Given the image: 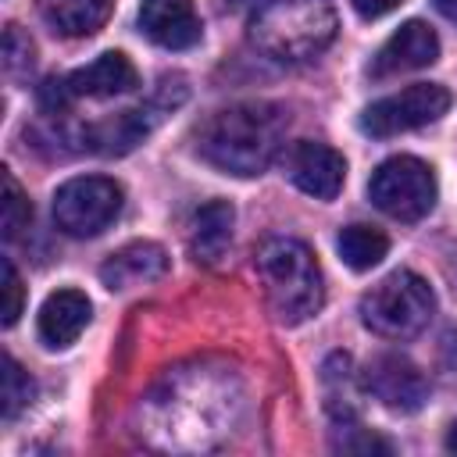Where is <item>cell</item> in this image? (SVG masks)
I'll list each match as a JSON object with an SVG mask.
<instances>
[{
  "label": "cell",
  "instance_id": "8fae6325",
  "mask_svg": "<svg viewBox=\"0 0 457 457\" xmlns=\"http://www.w3.org/2000/svg\"><path fill=\"white\" fill-rule=\"evenodd\" d=\"M439 57V36L432 32V25L425 21H403L371 57V79H389L400 71H418L428 68Z\"/></svg>",
  "mask_w": 457,
  "mask_h": 457
},
{
  "label": "cell",
  "instance_id": "484cf974",
  "mask_svg": "<svg viewBox=\"0 0 457 457\" xmlns=\"http://www.w3.org/2000/svg\"><path fill=\"white\" fill-rule=\"evenodd\" d=\"M446 450H453L457 453V421L450 425V432H446Z\"/></svg>",
  "mask_w": 457,
  "mask_h": 457
},
{
  "label": "cell",
  "instance_id": "9c48e42d",
  "mask_svg": "<svg viewBox=\"0 0 457 457\" xmlns=\"http://www.w3.org/2000/svg\"><path fill=\"white\" fill-rule=\"evenodd\" d=\"M364 389L382 407L400 411V414H414L428 400V378L418 371V364H411L400 353H378L364 368Z\"/></svg>",
  "mask_w": 457,
  "mask_h": 457
},
{
  "label": "cell",
  "instance_id": "e0dca14e",
  "mask_svg": "<svg viewBox=\"0 0 457 457\" xmlns=\"http://www.w3.org/2000/svg\"><path fill=\"white\" fill-rule=\"evenodd\" d=\"M114 11V0H43V18L57 36H93Z\"/></svg>",
  "mask_w": 457,
  "mask_h": 457
},
{
  "label": "cell",
  "instance_id": "7402d4cb",
  "mask_svg": "<svg viewBox=\"0 0 457 457\" xmlns=\"http://www.w3.org/2000/svg\"><path fill=\"white\" fill-rule=\"evenodd\" d=\"M21 303H25V286H21V275L18 268L4 257V325H14L18 314H21Z\"/></svg>",
  "mask_w": 457,
  "mask_h": 457
},
{
  "label": "cell",
  "instance_id": "2e32d148",
  "mask_svg": "<svg viewBox=\"0 0 457 457\" xmlns=\"http://www.w3.org/2000/svg\"><path fill=\"white\" fill-rule=\"evenodd\" d=\"M232 221L236 211L228 200H207L189 225V253L200 264H218L232 243Z\"/></svg>",
  "mask_w": 457,
  "mask_h": 457
},
{
  "label": "cell",
  "instance_id": "7a4b0ae2",
  "mask_svg": "<svg viewBox=\"0 0 457 457\" xmlns=\"http://www.w3.org/2000/svg\"><path fill=\"white\" fill-rule=\"evenodd\" d=\"M253 268L264 286V300L282 325H300L321 311L325 303L321 268L307 243L293 236H271L257 246Z\"/></svg>",
  "mask_w": 457,
  "mask_h": 457
},
{
  "label": "cell",
  "instance_id": "30bf717a",
  "mask_svg": "<svg viewBox=\"0 0 457 457\" xmlns=\"http://www.w3.org/2000/svg\"><path fill=\"white\" fill-rule=\"evenodd\" d=\"M282 168H286V179L314 200H336L343 189V179H346L343 154L325 143H311V139L293 143Z\"/></svg>",
  "mask_w": 457,
  "mask_h": 457
},
{
  "label": "cell",
  "instance_id": "4fadbf2b",
  "mask_svg": "<svg viewBox=\"0 0 457 457\" xmlns=\"http://www.w3.org/2000/svg\"><path fill=\"white\" fill-rule=\"evenodd\" d=\"M139 86V71L136 64L118 54V50H107L100 54L96 61H89L86 68H75L68 79H64V89L71 100H107V96H118V93H129Z\"/></svg>",
  "mask_w": 457,
  "mask_h": 457
},
{
  "label": "cell",
  "instance_id": "277c9868",
  "mask_svg": "<svg viewBox=\"0 0 457 457\" xmlns=\"http://www.w3.org/2000/svg\"><path fill=\"white\" fill-rule=\"evenodd\" d=\"M436 314V293L407 268L386 275L361 296L364 325L382 339H414Z\"/></svg>",
  "mask_w": 457,
  "mask_h": 457
},
{
  "label": "cell",
  "instance_id": "5bb4252c",
  "mask_svg": "<svg viewBox=\"0 0 457 457\" xmlns=\"http://www.w3.org/2000/svg\"><path fill=\"white\" fill-rule=\"evenodd\" d=\"M89 318H93V303H89L86 293H79V289H57L39 307V339L50 350H64V346H71L82 336V328L89 325Z\"/></svg>",
  "mask_w": 457,
  "mask_h": 457
},
{
  "label": "cell",
  "instance_id": "ac0fdd59",
  "mask_svg": "<svg viewBox=\"0 0 457 457\" xmlns=\"http://www.w3.org/2000/svg\"><path fill=\"white\" fill-rule=\"evenodd\" d=\"M336 246H339V257H343L346 268L368 271V268H375V264L386 257L389 239H386V232H378V228H371V225H346V228L339 232Z\"/></svg>",
  "mask_w": 457,
  "mask_h": 457
},
{
  "label": "cell",
  "instance_id": "603a6c76",
  "mask_svg": "<svg viewBox=\"0 0 457 457\" xmlns=\"http://www.w3.org/2000/svg\"><path fill=\"white\" fill-rule=\"evenodd\" d=\"M353 4V11L361 14V18H382V14H389V11H396L403 0H350Z\"/></svg>",
  "mask_w": 457,
  "mask_h": 457
},
{
  "label": "cell",
  "instance_id": "52a82bcc",
  "mask_svg": "<svg viewBox=\"0 0 457 457\" xmlns=\"http://www.w3.org/2000/svg\"><path fill=\"white\" fill-rule=\"evenodd\" d=\"M453 96L446 86L439 82H414L400 93H389L375 104L364 107L361 114V129L375 139H386V136H400V132H411V129H421V125H432L439 121L446 111H450Z\"/></svg>",
  "mask_w": 457,
  "mask_h": 457
},
{
  "label": "cell",
  "instance_id": "3957f363",
  "mask_svg": "<svg viewBox=\"0 0 457 457\" xmlns=\"http://www.w3.org/2000/svg\"><path fill=\"white\" fill-rule=\"evenodd\" d=\"M332 0H261L250 14V43L286 64L318 57L336 39Z\"/></svg>",
  "mask_w": 457,
  "mask_h": 457
},
{
  "label": "cell",
  "instance_id": "5b68a950",
  "mask_svg": "<svg viewBox=\"0 0 457 457\" xmlns=\"http://www.w3.org/2000/svg\"><path fill=\"white\" fill-rule=\"evenodd\" d=\"M436 175L418 157H389L368 179L371 204L396 221H421L436 207Z\"/></svg>",
  "mask_w": 457,
  "mask_h": 457
},
{
  "label": "cell",
  "instance_id": "8992f818",
  "mask_svg": "<svg viewBox=\"0 0 457 457\" xmlns=\"http://www.w3.org/2000/svg\"><path fill=\"white\" fill-rule=\"evenodd\" d=\"M118 214H121V186L107 175H79L54 193V221L64 236L75 239L100 236Z\"/></svg>",
  "mask_w": 457,
  "mask_h": 457
},
{
  "label": "cell",
  "instance_id": "9a60e30c",
  "mask_svg": "<svg viewBox=\"0 0 457 457\" xmlns=\"http://www.w3.org/2000/svg\"><path fill=\"white\" fill-rule=\"evenodd\" d=\"M164 271H168V253H164V246L139 239V243L121 246L118 253H111V257L100 264V282H104L111 293H121V289L154 282V278H161Z\"/></svg>",
  "mask_w": 457,
  "mask_h": 457
},
{
  "label": "cell",
  "instance_id": "d6986e66",
  "mask_svg": "<svg viewBox=\"0 0 457 457\" xmlns=\"http://www.w3.org/2000/svg\"><path fill=\"white\" fill-rule=\"evenodd\" d=\"M32 221V204L25 196V189L18 186V179L11 171H4V236L18 239Z\"/></svg>",
  "mask_w": 457,
  "mask_h": 457
},
{
  "label": "cell",
  "instance_id": "44dd1931",
  "mask_svg": "<svg viewBox=\"0 0 457 457\" xmlns=\"http://www.w3.org/2000/svg\"><path fill=\"white\" fill-rule=\"evenodd\" d=\"M4 68L11 75L21 68H32V43L18 25H7V32H4Z\"/></svg>",
  "mask_w": 457,
  "mask_h": 457
},
{
  "label": "cell",
  "instance_id": "ba28073f",
  "mask_svg": "<svg viewBox=\"0 0 457 457\" xmlns=\"http://www.w3.org/2000/svg\"><path fill=\"white\" fill-rule=\"evenodd\" d=\"M182 96H186V93H175V96H171V93H168V82H164V89H161L146 107H129V111H121V114L107 118V121H93L89 129L79 132V143H82V150L104 154V157H111V154H129L136 143H143V139L154 132V125L164 118V111H171Z\"/></svg>",
  "mask_w": 457,
  "mask_h": 457
},
{
  "label": "cell",
  "instance_id": "6da1fadb",
  "mask_svg": "<svg viewBox=\"0 0 457 457\" xmlns=\"http://www.w3.org/2000/svg\"><path fill=\"white\" fill-rule=\"evenodd\" d=\"M282 132L286 114L275 104H232L196 129V154L225 175L253 179L275 161Z\"/></svg>",
  "mask_w": 457,
  "mask_h": 457
},
{
  "label": "cell",
  "instance_id": "ffe728a7",
  "mask_svg": "<svg viewBox=\"0 0 457 457\" xmlns=\"http://www.w3.org/2000/svg\"><path fill=\"white\" fill-rule=\"evenodd\" d=\"M32 400V378L14 357H4V421H14L18 411Z\"/></svg>",
  "mask_w": 457,
  "mask_h": 457
},
{
  "label": "cell",
  "instance_id": "d4e9b609",
  "mask_svg": "<svg viewBox=\"0 0 457 457\" xmlns=\"http://www.w3.org/2000/svg\"><path fill=\"white\" fill-rule=\"evenodd\" d=\"M436 11L450 21H457V0H436Z\"/></svg>",
  "mask_w": 457,
  "mask_h": 457
},
{
  "label": "cell",
  "instance_id": "cb8c5ba5",
  "mask_svg": "<svg viewBox=\"0 0 457 457\" xmlns=\"http://www.w3.org/2000/svg\"><path fill=\"white\" fill-rule=\"evenodd\" d=\"M339 450H389V443L375 439V436H361V439H339Z\"/></svg>",
  "mask_w": 457,
  "mask_h": 457
},
{
  "label": "cell",
  "instance_id": "7c38bea8",
  "mask_svg": "<svg viewBox=\"0 0 457 457\" xmlns=\"http://www.w3.org/2000/svg\"><path fill=\"white\" fill-rule=\"evenodd\" d=\"M139 29L164 50H189L200 43V18L189 0H143Z\"/></svg>",
  "mask_w": 457,
  "mask_h": 457
}]
</instances>
